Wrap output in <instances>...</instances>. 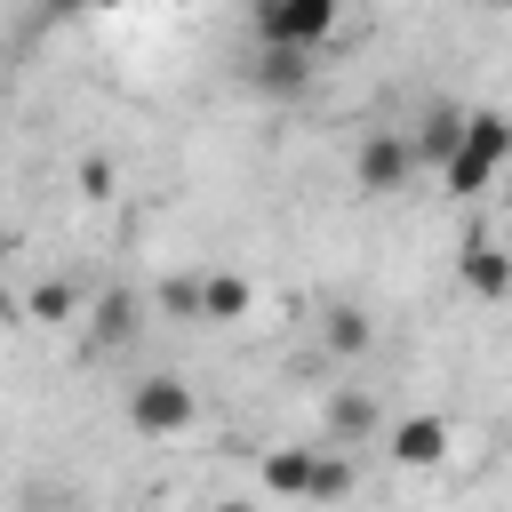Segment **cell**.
<instances>
[{
  "label": "cell",
  "instance_id": "cell-1",
  "mask_svg": "<svg viewBox=\"0 0 512 512\" xmlns=\"http://www.w3.org/2000/svg\"><path fill=\"white\" fill-rule=\"evenodd\" d=\"M504 160H512V120H504V112H464V136H456V152L440 160V184H448L456 200H480Z\"/></svg>",
  "mask_w": 512,
  "mask_h": 512
},
{
  "label": "cell",
  "instance_id": "cell-2",
  "mask_svg": "<svg viewBox=\"0 0 512 512\" xmlns=\"http://www.w3.org/2000/svg\"><path fill=\"white\" fill-rule=\"evenodd\" d=\"M192 416H200V400H192L184 376L152 368V376L128 384V432H144V440H176V432H192Z\"/></svg>",
  "mask_w": 512,
  "mask_h": 512
},
{
  "label": "cell",
  "instance_id": "cell-3",
  "mask_svg": "<svg viewBox=\"0 0 512 512\" xmlns=\"http://www.w3.org/2000/svg\"><path fill=\"white\" fill-rule=\"evenodd\" d=\"M424 160H416V136H400V128H368L360 136V152H352V184L368 192V200H392V192H408V176H416Z\"/></svg>",
  "mask_w": 512,
  "mask_h": 512
},
{
  "label": "cell",
  "instance_id": "cell-4",
  "mask_svg": "<svg viewBox=\"0 0 512 512\" xmlns=\"http://www.w3.org/2000/svg\"><path fill=\"white\" fill-rule=\"evenodd\" d=\"M448 440H456V424H448V416H432V408H416V416H400V424L384 432L392 464H408V472H432V464L448 456Z\"/></svg>",
  "mask_w": 512,
  "mask_h": 512
},
{
  "label": "cell",
  "instance_id": "cell-5",
  "mask_svg": "<svg viewBox=\"0 0 512 512\" xmlns=\"http://www.w3.org/2000/svg\"><path fill=\"white\" fill-rule=\"evenodd\" d=\"M136 328H144L136 288H96V296H88V344H96V352H120Z\"/></svg>",
  "mask_w": 512,
  "mask_h": 512
},
{
  "label": "cell",
  "instance_id": "cell-6",
  "mask_svg": "<svg viewBox=\"0 0 512 512\" xmlns=\"http://www.w3.org/2000/svg\"><path fill=\"white\" fill-rule=\"evenodd\" d=\"M456 272H464V288H472L480 304H496V296H512V248H496L488 232H472V240L456 248Z\"/></svg>",
  "mask_w": 512,
  "mask_h": 512
},
{
  "label": "cell",
  "instance_id": "cell-7",
  "mask_svg": "<svg viewBox=\"0 0 512 512\" xmlns=\"http://www.w3.org/2000/svg\"><path fill=\"white\" fill-rule=\"evenodd\" d=\"M320 424H328V440H336V448H360L384 416H376V400H368L360 384H336V392L320 400Z\"/></svg>",
  "mask_w": 512,
  "mask_h": 512
},
{
  "label": "cell",
  "instance_id": "cell-8",
  "mask_svg": "<svg viewBox=\"0 0 512 512\" xmlns=\"http://www.w3.org/2000/svg\"><path fill=\"white\" fill-rule=\"evenodd\" d=\"M304 56H312V48H280V40H264V56H256V88H264V96H304V80H312Z\"/></svg>",
  "mask_w": 512,
  "mask_h": 512
},
{
  "label": "cell",
  "instance_id": "cell-9",
  "mask_svg": "<svg viewBox=\"0 0 512 512\" xmlns=\"http://www.w3.org/2000/svg\"><path fill=\"white\" fill-rule=\"evenodd\" d=\"M312 464H320V448H272L256 464V480H264V496H312Z\"/></svg>",
  "mask_w": 512,
  "mask_h": 512
},
{
  "label": "cell",
  "instance_id": "cell-10",
  "mask_svg": "<svg viewBox=\"0 0 512 512\" xmlns=\"http://www.w3.org/2000/svg\"><path fill=\"white\" fill-rule=\"evenodd\" d=\"M248 304H256V288H248L240 272H200V320L224 328V320H240Z\"/></svg>",
  "mask_w": 512,
  "mask_h": 512
},
{
  "label": "cell",
  "instance_id": "cell-11",
  "mask_svg": "<svg viewBox=\"0 0 512 512\" xmlns=\"http://www.w3.org/2000/svg\"><path fill=\"white\" fill-rule=\"evenodd\" d=\"M456 136H464V112H456V104H432V112L416 120V160L440 168V160L456 152Z\"/></svg>",
  "mask_w": 512,
  "mask_h": 512
},
{
  "label": "cell",
  "instance_id": "cell-12",
  "mask_svg": "<svg viewBox=\"0 0 512 512\" xmlns=\"http://www.w3.org/2000/svg\"><path fill=\"white\" fill-rule=\"evenodd\" d=\"M88 312V296L72 288V280H40L32 296H24V320H40V328H64V320H80Z\"/></svg>",
  "mask_w": 512,
  "mask_h": 512
},
{
  "label": "cell",
  "instance_id": "cell-13",
  "mask_svg": "<svg viewBox=\"0 0 512 512\" xmlns=\"http://www.w3.org/2000/svg\"><path fill=\"white\" fill-rule=\"evenodd\" d=\"M320 336H328V352H344V360L376 344V328H368V312H360V304H328V328H320Z\"/></svg>",
  "mask_w": 512,
  "mask_h": 512
},
{
  "label": "cell",
  "instance_id": "cell-14",
  "mask_svg": "<svg viewBox=\"0 0 512 512\" xmlns=\"http://www.w3.org/2000/svg\"><path fill=\"white\" fill-rule=\"evenodd\" d=\"M152 304H160L168 320H200V280H184V272H176V280H160V296H152Z\"/></svg>",
  "mask_w": 512,
  "mask_h": 512
},
{
  "label": "cell",
  "instance_id": "cell-15",
  "mask_svg": "<svg viewBox=\"0 0 512 512\" xmlns=\"http://www.w3.org/2000/svg\"><path fill=\"white\" fill-rule=\"evenodd\" d=\"M328 496H352V464L344 456H320L312 464V504H328Z\"/></svg>",
  "mask_w": 512,
  "mask_h": 512
},
{
  "label": "cell",
  "instance_id": "cell-16",
  "mask_svg": "<svg viewBox=\"0 0 512 512\" xmlns=\"http://www.w3.org/2000/svg\"><path fill=\"white\" fill-rule=\"evenodd\" d=\"M80 184H88V200H104V192H112V168H104V160H88V168H80Z\"/></svg>",
  "mask_w": 512,
  "mask_h": 512
},
{
  "label": "cell",
  "instance_id": "cell-17",
  "mask_svg": "<svg viewBox=\"0 0 512 512\" xmlns=\"http://www.w3.org/2000/svg\"><path fill=\"white\" fill-rule=\"evenodd\" d=\"M48 8H56V16H80V8H88V0H48Z\"/></svg>",
  "mask_w": 512,
  "mask_h": 512
},
{
  "label": "cell",
  "instance_id": "cell-18",
  "mask_svg": "<svg viewBox=\"0 0 512 512\" xmlns=\"http://www.w3.org/2000/svg\"><path fill=\"white\" fill-rule=\"evenodd\" d=\"M8 256H16V232H0V272H8Z\"/></svg>",
  "mask_w": 512,
  "mask_h": 512
},
{
  "label": "cell",
  "instance_id": "cell-19",
  "mask_svg": "<svg viewBox=\"0 0 512 512\" xmlns=\"http://www.w3.org/2000/svg\"><path fill=\"white\" fill-rule=\"evenodd\" d=\"M312 8H328V16H344V8H352V0H312Z\"/></svg>",
  "mask_w": 512,
  "mask_h": 512
},
{
  "label": "cell",
  "instance_id": "cell-20",
  "mask_svg": "<svg viewBox=\"0 0 512 512\" xmlns=\"http://www.w3.org/2000/svg\"><path fill=\"white\" fill-rule=\"evenodd\" d=\"M88 8H128V0H88Z\"/></svg>",
  "mask_w": 512,
  "mask_h": 512
},
{
  "label": "cell",
  "instance_id": "cell-21",
  "mask_svg": "<svg viewBox=\"0 0 512 512\" xmlns=\"http://www.w3.org/2000/svg\"><path fill=\"white\" fill-rule=\"evenodd\" d=\"M488 8H512V0H488Z\"/></svg>",
  "mask_w": 512,
  "mask_h": 512
}]
</instances>
